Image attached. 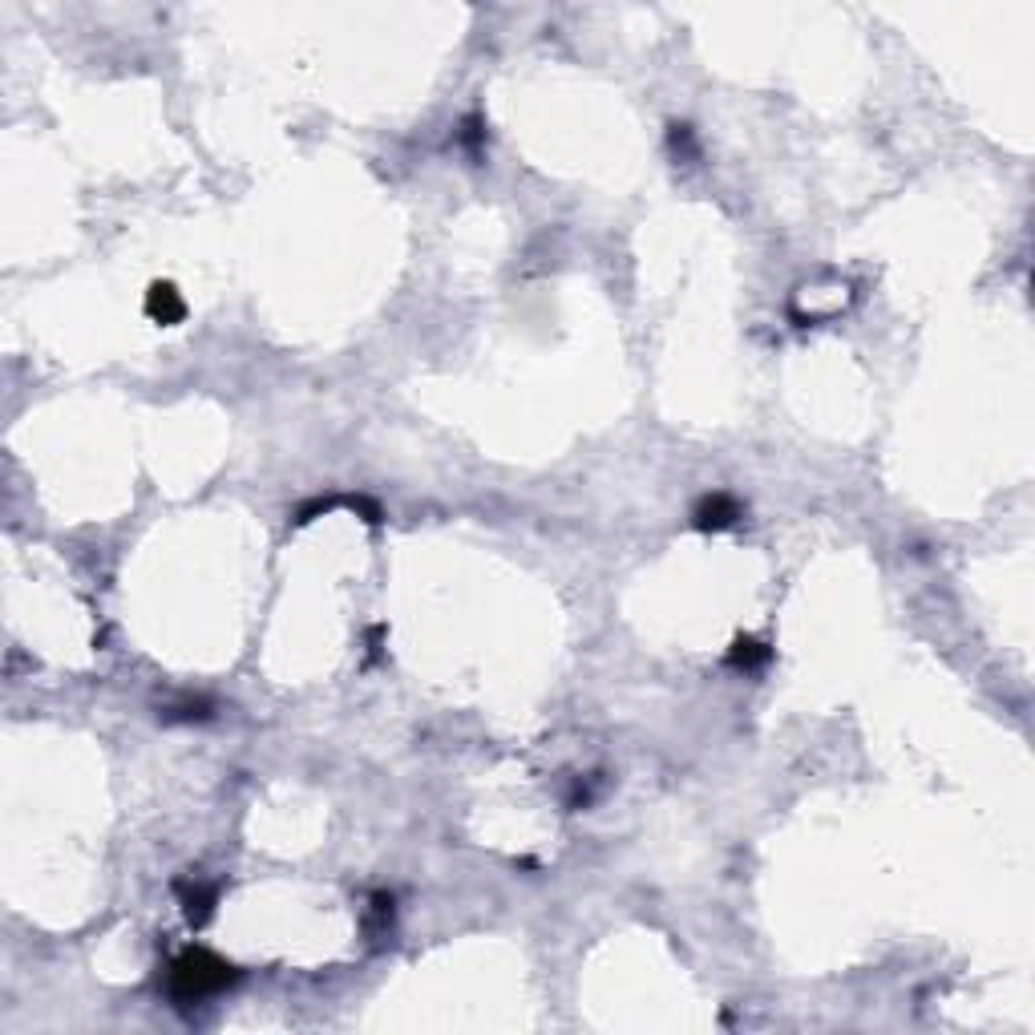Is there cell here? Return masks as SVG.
<instances>
[{
	"instance_id": "8",
	"label": "cell",
	"mask_w": 1035,
	"mask_h": 1035,
	"mask_svg": "<svg viewBox=\"0 0 1035 1035\" xmlns=\"http://www.w3.org/2000/svg\"><path fill=\"white\" fill-rule=\"evenodd\" d=\"M457 138H461V142H465L469 150H478V146L486 142V130H482V122H478V118H465V122H461V134H457Z\"/></svg>"
},
{
	"instance_id": "7",
	"label": "cell",
	"mask_w": 1035,
	"mask_h": 1035,
	"mask_svg": "<svg viewBox=\"0 0 1035 1035\" xmlns=\"http://www.w3.org/2000/svg\"><path fill=\"white\" fill-rule=\"evenodd\" d=\"M668 142H672V150H676V154H684V158H696V138H692V126H680V122H672V134H668Z\"/></svg>"
},
{
	"instance_id": "5",
	"label": "cell",
	"mask_w": 1035,
	"mask_h": 1035,
	"mask_svg": "<svg viewBox=\"0 0 1035 1035\" xmlns=\"http://www.w3.org/2000/svg\"><path fill=\"white\" fill-rule=\"evenodd\" d=\"M773 660V651L761 643V639H752V635H740L732 647H728V668H740V672H757V668H765Z\"/></svg>"
},
{
	"instance_id": "2",
	"label": "cell",
	"mask_w": 1035,
	"mask_h": 1035,
	"mask_svg": "<svg viewBox=\"0 0 1035 1035\" xmlns=\"http://www.w3.org/2000/svg\"><path fill=\"white\" fill-rule=\"evenodd\" d=\"M744 518V506L732 498V494H724V490H712V494H704L696 506H692V526L696 530H728V526H736Z\"/></svg>"
},
{
	"instance_id": "6",
	"label": "cell",
	"mask_w": 1035,
	"mask_h": 1035,
	"mask_svg": "<svg viewBox=\"0 0 1035 1035\" xmlns=\"http://www.w3.org/2000/svg\"><path fill=\"white\" fill-rule=\"evenodd\" d=\"M207 708H211L207 700H186V704H178V708H166L162 716H166V720H207V716H211Z\"/></svg>"
},
{
	"instance_id": "3",
	"label": "cell",
	"mask_w": 1035,
	"mask_h": 1035,
	"mask_svg": "<svg viewBox=\"0 0 1035 1035\" xmlns=\"http://www.w3.org/2000/svg\"><path fill=\"white\" fill-rule=\"evenodd\" d=\"M146 316H150L154 324H162V328L182 324V320H186V300H182V292H178L174 284H166V279L150 284V292H146Z\"/></svg>"
},
{
	"instance_id": "1",
	"label": "cell",
	"mask_w": 1035,
	"mask_h": 1035,
	"mask_svg": "<svg viewBox=\"0 0 1035 1035\" xmlns=\"http://www.w3.org/2000/svg\"><path fill=\"white\" fill-rule=\"evenodd\" d=\"M239 979V971L219 959L215 951L207 947H186L174 963H170V979H166V991L174 1003H203L219 991H227L231 983Z\"/></svg>"
},
{
	"instance_id": "4",
	"label": "cell",
	"mask_w": 1035,
	"mask_h": 1035,
	"mask_svg": "<svg viewBox=\"0 0 1035 1035\" xmlns=\"http://www.w3.org/2000/svg\"><path fill=\"white\" fill-rule=\"evenodd\" d=\"M178 890V902H182V910H186V918H191L195 926H203L207 918H211V910H215V902H219V894H215V886H207V882H178L174 886Z\"/></svg>"
}]
</instances>
